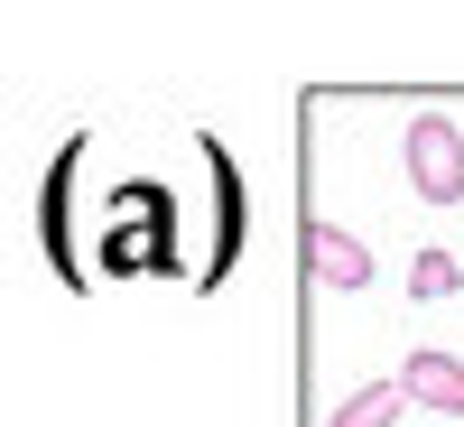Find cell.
Segmentation results:
<instances>
[{"mask_svg":"<svg viewBox=\"0 0 464 427\" xmlns=\"http://www.w3.org/2000/svg\"><path fill=\"white\" fill-rule=\"evenodd\" d=\"M400 168H409V196L418 205H464V131L446 112H418L400 131Z\"/></svg>","mask_w":464,"mask_h":427,"instance_id":"obj_1","label":"cell"},{"mask_svg":"<svg viewBox=\"0 0 464 427\" xmlns=\"http://www.w3.org/2000/svg\"><path fill=\"white\" fill-rule=\"evenodd\" d=\"M306 279L316 288H334V297H353V288H372L381 279V260H372V242L362 232H343V223H306Z\"/></svg>","mask_w":464,"mask_h":427,"instance_id":"obj_2","label":"cell"},{"mask_svg":"<svg viewBox=\"0 0 464 427\" xmlns=\"http://www.w3.org/2000/svg\"><path fill=\"white\" fill-rule=\"evenodd\" d=\"M400 391H409V409H428V418H464V363L437 354V344H418V354L400 363Z\"/></svg>","mask_w":464,"mask_h":427,"instance_id":"obj_3","label":"cell"},{"mask_svg":"<svg viewBox=\"0 0 464 427\" xmlns=\"http://www.w3.org/2000/svg\"><path fill=\"white\" fill-rule=\"evenodd\" d=\"M400 409H409V391H400V381H362V391L343 400L325 427H400Z\"/></svg>","mask_w":464,"mask_h":427,"instance_id":"obj_4","label":"cell"},{"mask_svg":"<svg viewBox=\"0 0 464 427\" xmlns=\"http://www.w3.org/2000/svg\"><path fill=\"white\" fill-rule=\"evenodd\" d=\"M455 288H464L455 251H418V260H409V297H418V306H437V297H455Z\"/></svg>","mask_w":464,"mask_h":427,"instance_id":"obj_5","label":"cell"}]
</instances>
